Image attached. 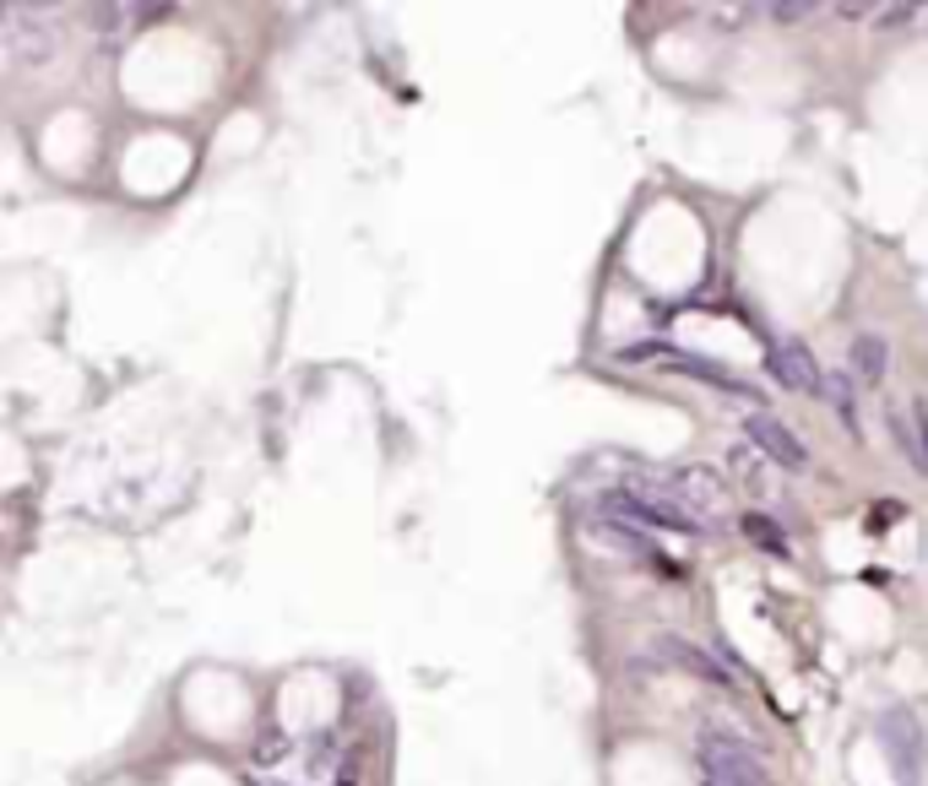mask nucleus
Returning a JSON list of instances; mask_svg holds the SVG:
<instances>
[{"mask_svg": "<svg viewBox=\"0 0 928 786\" xmlns=\"http://www.w3.org/2000/svg\"><path fill=\"white\" fill-rule=\"evenodd\" d=\"M0 50L17 71H44L61 61V28H55V17H44L33 6H11L0 22Z\"/></svg>", "mask_w": 928, "mask_h": 786, "instance_id": "1", "label": "nucleus"}, {"mask_svg": "<svg viewBox=\"0 0 928 786\" xmlns=\"http://www.w3.org/2000/svg\"><path fill=\"white\" fill-rule=\"evenodd\" d=\"M619 358H625V364H663V369H679V375L712 380L717 391H733V396H744L749 407H760V396L749 391L744 380H733V375H723L717 364H706V358H695V353H679V347H668V342H636V347H625Z\"/></svg>", "mask_w": 928, "mask_h": 786, "instance_id": "2", "label": "nucleus"}, {"mask_svg": "<svg viewBox=\"0 0 928 786\" xmlns=\"http://www.w3.org/2000/svg\"><path fill=\"white\" fill-rule=\"evenodd\" d=\"M701 776L728 782V786H771V771L749 749H738L733 737H717V732L701 743Z\"/></svg>", "mask_w": 928, "mask_h": 786, "instance_id": "3", "label": "nucleus"}, {"mask_svg": "<svg viewBox=\"0 0 928 786\" xmlns=\"http://www.w3.org/2000/svg\"><path fill=\"white\" fill-rule=\"evenodd\" d=\"M744 440H749L766 461H777L782 472H803V466H809L803 440H798L782 418H771V412H749V418H744Z\"/></svg>", "mask_w": 928, "mask_h": 786, "instance_id": "4", "label": "nucleus"}, {"mask_svg": "<svg viewBox=\"0 0 928 786\" xmlns=\"http://www.w3.org/2000/svg\"><path fill=\"white\" fill-rule=\"evenodd\" d=\"M766 369H771V380H782L788 391H803V396H814V391H825V375H820V364H814V353L803 347V342H771L766 347Z\"/></svg>", "mask_w": 928, "mask_h": 786, "instance_id": "5", "label": "nucleus"}, {"mask_svg": "<svg viewBox=\"0 0 928 786\" xmlns=\"http://www.w3.org/2000/svg\"><path fill=\"white\" fill-rule=\"evenodd\" d=\"M652 652L673 661L679 672H690V678H701V683H712V689H733V672L717 661V656L706 652V646H695V640H679V635H658L652 640Z\"/></svg>", "mask_w": 928, "mask_h": 786, "instance_id": "6", "label": "nucleus"}, {"mask_svg": "<svg viewBox=\"0 0 928 786\" xmlns=\"http://www.w3.org/2000/svg\"><path fill=\"white\" fill-rule=\"evenodd\" d=\"M885 369H890V342H885L879 331H858L853 347H847V375L863 380V386H879Z\"/></svg>", "mask_w": 928, "mask_h": 786, "instance_id": "7", "label": "nucleus"}, {"mask_svg": "<svg viewBox=\"0 0 928 786\" xmlns=\"http://www.w3.org/2000/svg\"><path fill=\"white\" fill-rule=\"evenodd\" d=\"M738 531L760 548V553H771V559H793V542H788V531L771 521V516H760V510H749L744 521H738Z\"/></svg>", "mask_w": 928, "mask_h": 786, "instance_id": "8", "label": "nucleus"}, {"mask_svg": "<svg viewBox=\"0 0 928 786\" xmlns=\"http://www.w3.org/2000/svg\"><path fill=\"white\" fill-rule=\"evenodd\" d=\"M820 396H825V401H831V412H836V418L858 434V391H853V375H847V369H825V391H820Z\"/></svg>", "mask_w": 928, "mask_h": 786, "instance_id": "9", "label": "nucleus"}, {"mask_svg": "<svg viewBox=\"0 0 928 786\" xmlns=\"http://www.w3.org/2000/svg\"><path fill=\"white\" fill-rule=\"evenodd\" d=\"M679 499L684 505H717L723 499V477L712 466H684L679 472Z\"/></svg>", "mask_w": 928, "mask_h": 786, "instance_id": "10", "label": "nucleus"}, {"mask_svg": "<svg viewBox=\"0 0 928 786\" xmlns=\"http://www.w3.org/2000/svg\"><path fill=\"white\" fill-rule=\"evenodd\" d=\"M82 17H87V28H93V33H115V28L131 17V6H87Z\"/></svg>", "mask_w": 928, "mask_h": 786, "instance_id": "11", "label": "nucleus"}, {"mask_svg": "<svg viewBox=\"0 0 928 786\" xmlns=\"http://www.w3.org/2000/svg\"><path fill=\"white\" fill-rule=\"evenodd\" d=\"M814 11H820L814 0H777V6H766V17H771V22H782V28H793V22L814 17Z\"/></svg>", "mask_w": 928, "mask_h": 786, "instance_id": "12", "label": "nucleus"}, {"mask_svg": "<svg viewBox=\"0 0 928 786\" xmlns=\"http://www.w3.org/2000/svg\"><path fill=\"white\" fill-rule=\"evenodd\" d=\"M728 466L738 472V477H760V451L744 440V445H733V451H728Z\"/></svg>", "mask_w": 928, "mask_h": 786, "instance_id": "13", "label": "nucleus"}, {"mask_svg": "<svg viewBox=\"0 0 928 786\" xmlns=\"http://www.w3.org/2000/svg\"><path fill=\"white\" fill-rule=\"evenodd\" d=\"M913 17H918V11H913V6H885V11H879V17H874V22H879V28H907V22H913Z\"/></svg>", "mask_w": 928, "mask_h": 786, "instance_id": "14", "label": "nucleus"}, {"mask_svg": "<svg viewBox=\"0 0 928 786\" xmlns=\"http://www.w3.org/2000/svg\"><path fill=\"white\" fill-rule=\"evenodd\" d=\"M907 418H913V429H918V440H924V456H928V407H924V401H913V412H907Z\"/></svg>", "mask_w": 928, "mask_h": 786, "instance_id": "15", "label": "nucleus"}, {"mask_svg": "<svg viewBox=\"0 0 928 786\" xmlns=\"http://www.w3.org/2000/svg\"><path fill=\"white\" fill-rule=\"evenodd\" d=\"M836 17H842V22H863V17H868V6H858V0H847V6H836Z\"/></svg>", "mask_w": 928, "mask_h": 786, "instance_id": "16", "label": "nucleus"}, {"mask_svg": "<svg viewBox=\"0 0 928 786\" xmlns=\"http://www.w3.org/2000/svg\"><path fill=\"white\" fill-rule=\"evenodd\" d=\"M701 786H728V782H712V776H701Z\"/></svg>", "mask_w": 928, "mask_h": 786, "instance_id": "17", "label": "nucleus"}]
</instances>
